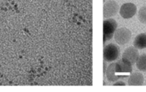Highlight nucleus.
Returning a JSON list of instances; mask_svg holds the SVG:
<instances>
[{
	"label": "nucleus",
	"mask_w": 146,
	"mask_h": 92,
	"mask_svg": "<svg viewBox=\"0 0 146 92\" xmlns=\"http://www.w3.org/2000/svg\"><path fill=\"white\" fill-rule=\"evenodd\" d=\"M132 71V65L121 59L118 62L111 63L107 67L106 74L109 82H115L129 76Z\"/></svg>",
	"instance_id": "1"
},
{
	"label": "nucleus",
	"mask_w": 146,
	"mask_h": 92,
	"mask_svg": "<svg viewBox=\"0 0 146 92\" xmlns=\"http://www.w3.org/2000/svg\"><path fill=\"white\" fill-rule=\"evenodd\" d=\"M120 55V48L118 45L110 43L106 45L104 49V59L106 62H113L118 59Z\"/></svg>",
	"instance_id": "2"
},
{
	"label": "nucleus",
	"mask_w": 146,
	"mask_h": 92,
	"mask_svg": "<svg viewBox=\"0 0 146 92\" xmlns=\"http://www.w3.org/2000/svg\"><path fill=\"white\" fill-rule=\"evenodd\" d=\"M117 30V22L113 18H108L104 21V42L113 37Z\"/></svg>",
	"instance_id": "3"
},
{
	"label": "nucleus",
	"mask_w": 146,
	"mask_h": 92,
	"mask_svg": "<svg viewBox=\"0 0 146 92\" xmlns=\"http://www.w3.org/2000/svg\"><path fill=\"white\" fill-rule=\"evenodd\" d=\"M131 32L130 30L125 28H118L115 31L114 34V39L115 42L119 45H125L128 43L131 38Z\"/></svg>",
	"instance_id": "4"
},
{
	"label": "nucleus",
	"mask_w": 146,
	"mask_h": 92,
	"mask_svg": "<svg viewBox=\"0 0 146 92\" xmlns=\"http://www.w3.org/2000/svg\"><path fill=\"white\" fill-rule=\"evenodd\" d=\"M139 56L138 49L134 46H131L125 50L124 52L123 53L122 59L133 65L136 63Z\"/></svg>",
	"instance_id": "5"
},
{
	"label": "nucleus",
	"mask_w": 146,
	"mask_h": 92,
	"mask_svg": "<svg viewBox=\"0 0 146 92\" xmlns=\"http://www.w3.org/2000/svg\"><path fill=\"white\" fill-rule=\"evenodd\" d=\"M119 11V6L116 1L110 0L106 1L104 6V18H110L117 14Z\"/></svg>",
	"instance_id": "6"
},
{
	"label": "nucleus",
	"mask_w": 146,
	"mask_h": 92,
	"mask_svg": "<svg viewBox=\"0 0 146 92\" xmlns=\"http://www.w3.org/2000/svg\"><path fill=\"white\" fill-rule=\"evenodd\" d=\"M137 11V7L133 3H125L121 6L120 8V14L125 19H128L135 15Z\"/></svg>",
	"instance_id": "7"
},
{
	"label": "nucleus",
	"mask_w": 146,
	"mask_h": 92,
	"mask_svg": "<svg viewBox=\"0 0 146 92\" xmlns=\"http://www.w3.org/2000/svg\"><path fill=\"white\" fill-rule=\"evenodd\" d=\"M130 86H141L144 83V76L140 72H135L129 76L128 81Z\"/></svg>",
	"instance_id": "8"
},
{
	"label": "nucleus",
	"mask_w": 146,
	"mask_h": 92,
	"mask_svg": "<svg viewBox=\"0 0 146 92\" xmlns=\"http://www.w3.org/2000/svg\"><path fill=\"white\" fill-rule=\"evenodd\" d=\"M133 45L137 49L146 48V33L139 34L135 37L133 41Z\"/></svg>",
	"instance_id": "9"
},
{
	"label": "nucleus",
	"mask_w": 146,
	"mask_h": 92,
	"mask_svg": "<svg viewBox=\"0 0 146 92\" xmlns=\"http://www.w3.org/2000/svg\"><path fill=\"white\" fill-rule=\"evenodd\" d=\"M136 66L140 71L146 72V54L140 55L136 62Z\"/></svg>",
	"instance_id": "10"
},
{
	"label": "nucleus",
	"mask_w": 146,
	"mask_h": 92,
	"mask_svg": "<svg viewBox=\"0 0 146 92\" xmlns=\"http://www.w3.org/2000/svg\"><path fill=\"white\" fill-rule=\"evenodd\" d=\"M138 18L141 23L146 24V6L140 8L138 11Z\"/></svg>",
	"instance_id": "11"
},
{
	"label": "nucleus",
	"mask_w": 146,
	"mask_h": 92,
	"mask_svg": "<svg viewBox=\"0 0 146 92\" xmlns=\"http://www.w3.org/2000/svg\"><path fill=\"white\" fill-rule=\"evenodd\" d=\"M114 86H125V83L123 82H117L113 84Z\"/></svg>",
	"instance_id": "12"
},
{
	"label": "nucleus",
	"mask_w": 146,
	"mask_h": 92,
	"mask_svg": "<svg viewBox=\"0 0 146 92\" xmlns=\"http://www.w3.org/2000/svg\"><path fill=\"white\" fill-rule=\"evenodd\" d=\"M104 74H106V69H107V67H106V62H104Z\"/></svg>",
	"instance_id": "13"
}]
</instances>
